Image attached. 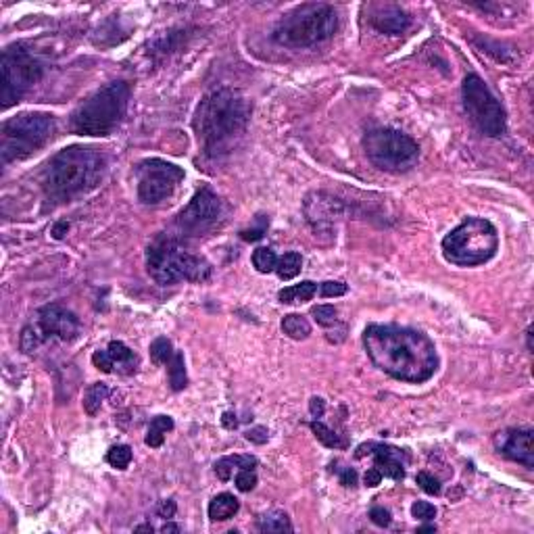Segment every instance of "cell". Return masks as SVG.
<instances>
[{
  "label": "cell",
  "mask_w": 534,
  "mask_h": 534,
  "mask_svg": "<svg viewBox=\"0 0 534 534\" xmlns=\"http://www.w3.org/2000/svg\"><path fill=\"white\" fill-rule=\"evenodd\" d=\"M363 347L378 370L400 382H426L438 368L434 342L411 328L372 324L363 332Z\"/></svg>",
  "instance_id": "cell-1"
},
{
  "label": "cell",
  "mask_w": 534,
  "mask_h": 534,
  "mask_svg": "<svg viewBox=\"0 0 534 534\" xmlns=\"http://www.w3.org/2000/svg\"><path fill=\"white\" fill-rule=\"evenodd\" d=\"M249 117L251 107L240 92L232 88L209 92L199 103L192 122L203 152L209 159H219L232 152L236 142L247 132Z\"/></svg>",
  "instance_id": "cell-2"
},
{
  "label": "cell",
  "mask_w": 534,
  "mask_h": 534,
  "mask_svg": "<svg viewBox=\"0 0 534 534\" xmlns=\"http://www.w3.org/2000/svg\"><path fill=\"white\" fill-rule=\"evenodd\" d=\"M107 169V159L90 146H67L57 152L42 180L48 201L65 203L94 190Z\"/></svg>",
  "instance_id": "cell-3"
},
{
  "label": "cell",
  "mask_w": 534,
  "mask_h": 534,
  "mask_svg": "<svg viewBox=\"0 0 534 534\" xmlns=\"http://www.w3.org/2000/svg\"><path fill=\"white\" fill-rule=\"evenodd\" d=\"M128 105L130 86L124 80L109 82L73 111L71 132L80 136H109L124 122Z\"/></svg>",
  "instance_id": "cell-4"
},
{
  "label": "cell",
  "mask_w": 534,
  "mask_h": 534,
  "mask_svg": "<svg viewBox=\"0 0 534 534\" xmlns=\"http://www.w3.org/2000/svg\"><path fill=\"white\" fill-rule=\"evenodd\" d=\"M338 27L336 10L330 4L307 2L288 10L273 29V40L288 48L315 46L334 36Z\"/></svg>",
  "instance_id": "cell-5"
},
{
  "label": "cell",
  "mask_w": 534,
  "mask_h": 534,
  "mask_svg": "<svg viewBox=\"0 0 534 534\" xmlns=\"http://www.w3.org/2000/svg\"><path fill=\"white\" fill-rule=\"evenodd\" d=\"M146 269L161 286H173L178 282H205L211 277L209 261L182 249L173 238H157L148 247Z\"/></svg>",
  "instance_id": "cell-6"
},
{
  "label": "cell",
  "mask_w": 534,
  "mask_h": 534,
  "mask_svg": "<svg viewBox=\"0 0 534 534\" xmlns=\"http://www.w3.org/2000/svg\"><path fill=\"white\" fill-rule=\"evenodd\" d=\"M499 251L497 228L482 217H468L442 240V255L449 264L476 267L491 261Z\"/></svg>",
  "instance_id": "cell-7"
},
{
  "label": "cell",
  "mask_w": 534,
  "mask_h": 534,
  "mask_svg": "<svg viewBox=\"0 0 534 534\" xmlns=\"http://www.w3.org/2000/svg\"><path fill=\"white\" fill-rule=\"evenodd\" d=\"M55 117L48 113H19L0 128L2 163L21 161L40 150L55 134Z\"/></svg>",
  "instance_id": "cell-8"
},
{
  "label": "cell",
  "mask_w": 534,
  "mask_h": 534,
  "mask_svg": "<svg viewBox=\"0 0 534 534\" xmlns=\"http://www.w3.org/2000/svg\"><path fill=\"white\" fill-rule=\"evenodd\" d=\"M363 148L370 163L389 173H405L419 159L417 142L393 128L370 130L363 138Z\"/></svg>",
  "instance_id": "cell-9"
},
{
  "label": "cell",
  "mask_w": 534,
  "mask_h": 534,
  "mask_svg": "<svg viewBox=\"0 0 534 534\" xmlns=\"http://www.w3.org/2000/svg\"><path fill=\"white\" fill-rule=\"evenodd\" d=\"M44 65L23 44L8 46L0 59V101L2 109L19 103L23 94L42 78Z\"/></svg>",
  "instance_id": "cell-10"
},
{
  "label": "cell",
  "mask_w": 534,
  "mask_h": 534,
  "mask_svg": "<svg viewBox=\"0 0 534 534\" xmlns=\"http://www.w3.org/2000/svg\"><path fill=\"white\" fill-rule=\"evenodd\" d=\"M461 94H463L466 113L480 132L484 136H491V138H499L505 134L507 130L505 111H503L501 103L493 96L489 86L482 82L480 75H476V73L466 75Z\"/></svg>",
  "instance_id": "cell-11"
},
{
  "label": "cell",
  "mask_w": 534,
  "mask_h": 534,
  "mask_svg": "<svg viewBox=\"0 0 534 534\" xmlns=\"http://www.w3.org/2000/svg\"><path fill=\"white\" fill-rule=\"evenodd\" d=\"M226 203L209 186H205L180 211L175 226L184 236H203L219 228L226 222Z\"/></svg>",
  "instance_id": "cell-12"
},
{
  "label": "cell",
  "mask_w": 534,
  "mask_h": 534,
  "mask_svg": "<svg viewBox=\"0 0 534 534\" xmlns=\"http://www.w3.org/2000/svg\"><path fill=\"white\" fill-rule=\"evenodd\" d=\"M136 175L140 203L159 205L175 192L184 180V169L163 159H146L136 167Z\"/></svg>",
  "instance_id": "cell-13"
},
{
  "label": "cell",
  "mask_w": 534,
  "mask_h": 534,
  "mask_svg": "<svg viewBox=\"0 0 534 534\" xmlns=\"http://www.w3.org/2000/svg\"><path fill=\"white\" fill-rule=\"evenodd\" d=\"M36 328L40 330L42 338H59V340H73L80 334V319L75 317L73 311L65 309L59 303L44 305L38 311V324Z\"/></svg>",
  "instance_id": "cell-14"
},
{
  "label": "cell",
  "mask_w": 534,
  "mask_h": 534,
  "mask_svg": "<svg viewBox=\"0 0 534 534\" xmlns=\"http://www.w3.org/2000/svg\"><path fill=\"white\" fill-rule=\"evenodd\" d=\"M495 447L501 455L512 461L522 463L524 468H534V432L524 430H503L495 436Z\"/></svg>",
  "instance_id": "cell-15"
},
{
  "label": "cell",
  "mask_w": 534,
  "mask_h": 534,
  "mask_svg": "<svg viewBox=\"0 0 534 534\" xmlns=\"http://www.w3.org/2000/svg\"><path fill=\"white\" fill-rule=\"evenodd\" d=\"M372 455H374V468L387 476V478H393V480H400L405 476V453L397 449V447H391V445H378V442H372L370 447Z\"/></svg>",
  "instance_id": "cell-16"
},
{
  "label": "cell",
  "mask_w": 534,
  "mask_h": 534,
  "mask_svg": "<svg viewBox=\"0 0 534 534\" xmlns=\"http://www.w3.org/2000/svg\"><path fill=\"white\" fill-rule=\"evenodd\" d=\"M372 25L380 31V34H389V36H399L409 25H411V17L397 6V4H384L378 6L372 17H370Z\"/></svg>",
  "instance_id": "cell-17"
},
{
  "label": "cell",
  "mask_w": 534,
  "mask_h": 534,
  "mask_svg": "<svg viewBox=\"0 0 534 534\" xmlns=\"http://www.w3.org/2000/svg\"><path fill=\"white\" fill-rule=\"evenodd\" d=\"M315 201L307 199L305 203V213L311 222V226L317 230V228H330L334 215H336V199H328L326 194H311Z\"/></svg>",
  "instance_id": "cell-18"
},
{
  "label": "cell",
  "mask_w": 534,
  "mask_h": 534,
  "mask_svg": "<svg viewBox=\"0 0 534 534\" xmlns=\"http://www.w3.org/2000/svg\"><path fill=\"white\" fill-rule=\"evenodd\" d=\"M109 357L113 361V372H122V374H134L138 368V355L134 353L130 347H126L122 340H113L107 347Z\"/></svg>",
  "instance_id": "cell-19"
},
{
  "label": "cell",
  "mask_w": 534,
  "mask_h": 534,
  "mask_svg": "<svg viewBox=\"0 0 534 534\" xmlns=\"http://www.w3.org/2000/svg\"><path fill=\"white\" fill-rule=\"evenodd\" d=\"M257 466V459L251 457V455H230V457H222L217 463H215V474L219 480H230L234 476V472L238 470H255Z\"/></svg>",
  "instance_id": "cell-20"
},
{
  "label": "cell",
  "mask_w": 534,
  "mask_h": 534,
  "mask_svg": "<svg viewBox=\"0 0 534 534\" xmlns=\"http://www.w3.org/2000/svg\"><path fill=\"white\" fill-rule=\"evenodd\" d=\"M238 507H240V503L234 495L222 493V495L213 497V501L209 503V518L213 522H226V520L234 518Z\"/></svg>",
  "instance_id": "cell-21"
},
{
  "label": "cell",
  "mask_w": 534,
  "mask_h": 534,
  "mask_svg": "<svg viewBox=\"0 0 534 534\" xmlns=\"http://www.w3.org/2000/svg\"><path fill=\"white\" fill-rule=\"evenodd\" d=\"M315 292H317V284H315V282H311V280H305V282H301V284H294V286L282 288V290L277 292V298H280V303L292 305V303H305V301H311Z\"/></svg>",
  "instance_id": "cell-22"
},
{
  "label": "cell",
  "mask_w": 534,
  "mask_h": 534,
  "mask_svg": "<svg viewBox=\"0 0 534 534\" xmlns=\"http://www.w3.org/2000/svg\"><path fill=\"white\" fill-rule=\"evenodd\" d=\"M257 526L261 533H292V524L286 512L280 510H271L264 516H259Z\"/></svg>",
  "instance_id": "cell-23"
},
{
  "label": "cell",
  "mask_w": 534,
  "mask_h": 534,
  "mask_svg": "<svg viewBox=\"0 0 534 534\" xmlns=\"http://www.w3.org/2000/svg\"><path fill=\"white\" fill-rule=\"evenodd\" d=\"M169 430H173V419H171L169 415H157V417L150 421V426H148V432H146L144 442H146L148 447L157 449V447L163 445L165 434H167Z\"/></svg>",
  "instance_id": "cell-24"
},
{
  "label": "cell",
  "mask_w": 534,
  "mask_h": 534,
  "mask_svg": "<svg viewBox=\"0 0 534 534\" xmlns=\"http://www.w3.org/2000/svg\"><path fill=\"white\" fill-rule=\"evenodd\" d=\"M282 330L292 340H305L311 334V324L303 315H298V313H288L282 319Z\"/></svg>",
  "instance_id": "cell-25"
},
{
  "label": "cell",
  "mask_w": 534,
  "mask_h": 534,
  "mask_svg": "<svg viewBox=\"0 0 534 534\" xmlns=\"http://www.w3.org/2000/svg\"><path fill=\"white\" fill-rule=\"evenodd\" d=\"M167 374H169V384L171 389L178 393V391H184L188 387V376H186V361H184V355L180 351H175V355L171 357V361L167 363Z\"/></svg>",
  "instance_id": "cell-26"
},
{
  "label": "cell",
  "mask_w": 534,
  "mask_h": 534,
  "mask_svg": "<svg viewBox=\"0 0 534 534\" xmlns=\"http://www.w3.org/2000/svg\"><path fill=\"white\" fill-rule=\"evenodd\" d=\"M303 269V257L301 253L296 251H290V253H284L280 259H277V266H275V273L280 275V280H292L301 273Z\"/></svg>",
  "instance_id": "cell-27"
},
{
  "label": "cell",
  "mask_w": 534,
  "mask_h": 534,
  "mask_svg": "<svg viewBox=\"0 0 534 534\" xmlns=\"http://www.w3.org/2000/svg\"><path fill=\"white\" fill-rule=\"evenodd\" d=\"M107 395H109L107 384H103V382L92 384V387L86 391V395H84V411H86L88 415H96V413L101 411V407H103V400L107 399Z\"/></svg>",
  "instance_id": "cell-28"
},
{
  "label": "cell",
  "mask_w": 534,
  "mask_h": 534,
  "mask_svg": "<svg viewBox=\"0 0 534 534\" xmlns=\"http://www.w3.org/2000/svg\"><path fill=\"white\" fill-rule=\"evenodd\" d=\"M173 355H175V351H173L171 342H169L165 336H159V338L152 340V345H150V359H152L154 363L167 366V363L171 361Z\"/></svg>",
  "instance_id": "cell-29"
},
{
  "label": "cell",
  "mask_w": 534,
  "mask_h": 534,
  "mask_svg": "<svg viewBox=\"0 0 534 534\" xmlns=\"http://www.w3.org/2000/svg\"><path fill=\"white\" fill-rule=\"evenodd\" d=\"M311 430H313V434H315V438L324 445V447H330V449H338V447H345V442L340 440V436L334 432V430H330L326 424H322V421H311Z\"/></svg>",
  "instance_id": "cell-30"
},
{
  "label": "cell",
  "mask_w": 534,
  "mask_h": 534,
  "mask_svg": "<svg viewBox=\"0 0 534 534\" xmlns=\"http://www.w3.org/2000/svg\"><path fill=\"white\" fill-rule=\"evenodd\" d=\"M107 461L113 468H117V470H126L130 466V461H132V449L128 445H115V447L109 449Z\"/></svg>",
  "instance_id": "cell-31"
},
{
  "label": "cell",
  "mask_w": 534,
  "mask_h": 534,
  "mask_svg": "<svg viewBox=\"0 0 534 534\" xmlns=\"http://www.w3.org/2000/svg\"><path fill=\"white\" fill-rule=\"evenodd\" d=\"M253 266L257 271L261 273H269V271H275V266H277V257L271 249L267 247H261L253 253Z\"/></svg>",
  "instance_id": "cell-32"
},
{
  "label": "cell",
  "mask_w": 534,
  "mask_h": 534,
  "mask_svg": "<svg viewBox=\"0 0 534 534\" xmlns=\"http://www.w3.org/2000/svg\"><path fill=\"white\" fill-rule=\"evenodd\" d=\"M42 342H44V338H42L40 330H38L34 324H29V326L23 328V332H21V351H23V353H27V355L34 353Z\"/></svg>",
  "instance_id": "cell-33"
},
{
  "label": "cell",
  "mask_w": 534,
  "mask_h": 534,
  "mask_svg": "<svg viewBox=\"0 0 534 534\" xmlns=\"http://www.w3.org/2000/svg\"><path fill=\"white\" fill-rule=\"evenodd\" d=\"M311 315L315 317V322L319 324V326H324V328H328V326H334L336 324V309L332 307V305H317V307H313L311 309Z\"/></svg>",
  "instance_id": "cell-34"
},
{
  "label": "cell",
  "mask_w": 534,
  "mask_h": 534,
  "mask_svg": "<svg viewBox=\"0 0 534 534\" xmlns=\"http://www.w3.org/2000/svg\"><path fill=\"white\" fill-rule=\"evenodd\" d=\"M411 516L415 520H421V522H430L436 518V507L428 501H415L411 505Z\"/></svg>",
  "instance_id": "cell-35"
},
{
  "label": "cell",
  "mask_w": 534,
  "mask_h": 534,
  "mask_svg": "<svg viewBox=\"0 0 534 534\" xmlns=\"http://www.w3.org/2000/svg\"><path fill=\"white\" fill-rule=\"evenodd\" d=\"M257 486V476L253 470H238L236 472V489L240 493H249Z\"/></svg>",
  "instance_id": "cell-36"
},
{
  "label": "cell",
  "mask_w": 534,
  "mask_h": 534,
  "mask_svg": "<svg viewBox=\"0 0 534 534\" xmlns=\"http://www.w3.org/2000/svg\"><path fill=\"white\" fill-rule=\"evenodd\" d=\"M415 480H417V484H419V489H421L424 493H428V495H438V493H440V482H438L432 474L419 472Z\"/></svg>",
  "instance_id": "cell-37"
},
{
  "label": "cell",
  "mask_w": 534,
  "mask_h": 534,
  "mask_svg": "<svg viewBox=\"0 0 534 534\" xmlns=\"http://www.w3.org/2000/svg\"><path fill=\"white\" fill-rule=\"evenodd\" d=\"M92 363H94L96 370H101V372H105V374H111V372H113V361H111L107 349L96 351V353L92 355Z\"/></svg>",
  "instance_id": "cell-38"
},
{
  "label": "cell",
  "mask_w": 534,
  "mask_h": 534,
  "mask_svg": "<svg viewBox=\"0 0 534 534\" xmlns=\"http://www.w3.org/2000/svg\"><path fill=\"white\" fill-rule=\"evenodd\" d=\"M319 292H322V296H342V294H347V284L345 282H324Z\"/></svg>",
  "instance_id": "cell-39"
},
{
  "label": "cell",
  "mask_w": 534,
  "mask_h": 534,
  "mask_svg": "<svg viewBox=\"0 0 534 534\" xmlns=\"http://www.w3.org/2000/svg\"><path fill=\"white\" fill-rule=\"evenodd\" d=\"M370 518H372V522H374L376 526H380V528L391 526V520H393V518H391V512L384 510V507H372Z\"/></svg>",
  "instance_id": "cell-40"
},
{
  "label": "cell",
  "mask_w": 534,
  "mask_h": 534,
  "mask_svg": "<svg viewBox=\"0 0 534 534\" xmlns=\"http://www.w3.org/2000/svg\"><path fill=\"white\" fill-rule=\"evenodd\" d=\"M266 230H267V222H264L259 228H249V230H243V232H240V238H243V240H247V243H255V240L264 238Z\"/></svg>",
  "instance_id": "cell-41"
},
{
  "label": "cell",
  "mask_w": 534,
  "mask_h": 534,
  "mask_svg": "<svg viewBox=\"0 0 534 534\" xmlns=\"http://www.w3.org/2000/svg\"><path fill=\"white\" fill-rule=\"evenodd\" d=\"M267 438H269V434H267V428H264V426H255L247 432V440L257 442V445H266Z\"/></svg>",
  "instance_id": "cell-42"
},
{
  "label": "cell",
  "mask_w": 534,
  "mask_h": 534,
  "mask_svg": "<svg viewBox=\"0 0 534 534\" xmlns=\"http://www.w3.org/2000/svg\"><path fill=\"white\" fill-rule=\"evenodd\" d=\"M157 514H159V518H163V520H171V518L175 516V501H171V499L161 501L159 507H157Z\"/></svg>",
  "instance_id": "cell-43"
},
{
  "label": "cell",
  "mask_w": 534,
  "mask_h": 534,
  "mask_svg": "<svg viewBox=\"0 0 534 534\" xmlns=\"http://www.w3.org/2000/svg\"><path fill=\"white\" fill-rule=\"evenodd\" d=\"M309 413H311V417L319 419L326 413V400L322 399V397H313V399L309 400Z\"/></svg>",
  "instance_id": "cell-44"
},
{
  "label": "cell",
  "mask_w": 534,
  "mask_h": 534,
  "mask_svg": "<svg viewBox=\"0 0 534 534\" xmlns=\"http://www.w3.org/2000/svg\"><path fill=\"white\" fill-rule=\"evenodd\" d=\"M382 474L376 470V468H370L368 472H366V476H363V482H366V486H370V489H374V486H378L380 482H382Z\"/></svg>",
  "instance_id": "cell-45"
},
{
  "label": "cell",
  "mask_w": 534,
  "mask_h": 534,
  "mask_svg": "<svg viewBox=\"0 0 534 534\" xmlns=\"http://www.w3.org/2000/svg\"><path fill=\"white\" fill-rule=\"evenodd\" d=\"M340 484L342 486H355L357 484V472L353 468H345L340 472Z\"/></svg>",
  "instance_id": "cell-46"
},
{
  "label": "cell",
  "mask_w": 534,
  "mask_h": 534,
  "mask_svg": "<svg viewBox=\"0 0 534 534\" xmlns=\"http://www.w3.org/2000/svg\"><path fill=\"white\" fill-rule=\"evenodd\" d=\"M67 230H69V222H59V224H55V228H52V238L61 240V238L67 234Z\"/></svg>",
  "instance_id": "cell-47"
},
{
  "label": "cell",
  "mask_w": 534,
  "mask_h": 534,
  "mask_svg": "<svg viewBox=\"0 0 534 534\" xmlns=\"http://www.w3.org/2000/svg\"><path fill=\"white\" fill-rule=\"evenodd\" d=\"M222 421H224V426H226L228 430H234V428L238 426V419H236V415H234V413H224Z\"/></svg>",
  "instance_id": "cell-48"
},
{
  "label": "cell",
  "mask_w": 534,
  "mask_h": 534,
  "mask_svg": "<svg viewBox=\"0 0 534 534\" xmlns=\"http://www.w3.org/2000/svg\"><path fill=\"white\" fill-rule=\"evenodd\" d=\"M161 533H180V528L173 526V524H165V526L161 528Z\"/></svg>",
  "instance_id": "cell-49"
},
{
  "label": "cell",
  "mask_w": 534,
  "mask_h": 534,
  "mask_svg": "<svg viewBox=\"0 0 534 534\" xmlns=\"http://www.w3.org/2000/svg\"><path fill=\"white\" fill-rule=\"evenodd\" d=\"M136 533H152V526H150V524H142V526H136Z\"/></svg>",
  "instance_id": "cell-50"
},
{
  "label": "cell",
  "mask_w": 534,
  "mask_h": 534,
  "mask_svg": "<svg viewBox=\"0 0 534 534\" xmlns=\"http://www.w3.org/2000/svg\"><path fill=\"white\" fill-rule=\"evenodd\" d=\"M417 533H436V526H421L417 528Z\"/></svg>",
  "instance_id": "cell-51"
}]
</instances>
